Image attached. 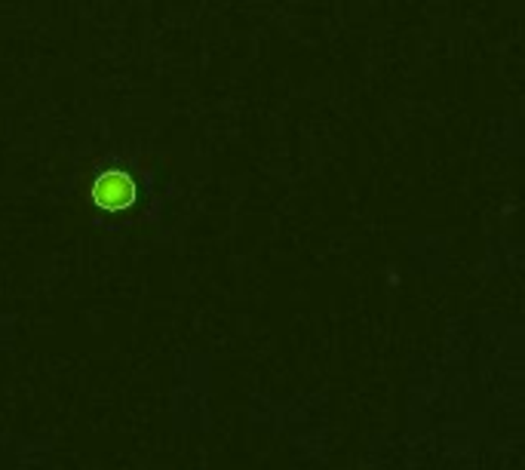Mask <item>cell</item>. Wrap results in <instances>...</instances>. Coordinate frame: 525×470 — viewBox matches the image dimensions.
Listing matches in <instances>:
<instances>
[{
	"label": "cell",
	"instance_id": "obj_1",
	"mask_svg": "<svg viewBox=\"0 0 525 470\" xmlns=\"http://www.w3.org/2000/svg\"><path fill=\"white\" fill-rule=\"evenodd\" d=\"M92 200L101 206V209H126L132 206L135 200V184L130 175L123 172H105L101 179L96 182V188H92Z\"/></svg>",
	"mask_w": 525,
	"mask_h": 470
}]
</instances>
